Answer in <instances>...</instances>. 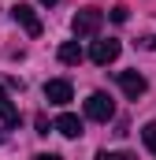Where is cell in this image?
<instances>
[{
  "label": "cell",
  "instance_id": "obj_1",
  "mask_svg": "<svg viewBox=\"0 0 156 160\" xmlns=\"http://www.w3.org/2000/svg\"><path fill=\"white\" fill-rule=\"evenodd\" d=\"M100 26H104V11H100V8H82L75 19H71L75 38H97Z\"/></svg>",
  "mask_w": 156,
  "mask_h": 160
},
{
  "label": "cell",
  "instance_id": "obj_11",
  "mask_svg": "<svg viewBox=\"0 0 156 160\" xmlns=\"http://www.w3.org/2000/svg\"><path fill=\"white\" fill-rule=\"evenodd\" d=\"M126 15H130V8H126V4L112 8V22H126Z\"/></svg>",
  "mask_w": 156,
  "mask_h": 160
},
{
  "label": "cell",
  "instance_id": "obj_14",
  "mask_svg": "<svg viewBox=\"0 0 156 160\" xmlns=\"http://www.w3.org/2000/svg\"><path fill=\"white\" fill-rule=\"evenodd\" d=\"M41 4H45V8H52V4H60V0H41Z\"/></svg>",
  "mask_w": 156,
  "mask_h": 160
},
{
  "label": "cell",
  "instance_id": "obj_4",
  "mask_svg": "<svg viewBox=\"0 0 156 160\" xmlns=\"http://www.w3.org/2000/svg\"><path fill=\"white\" fill-rule=\"evenodd\" d=\"M11 19H15L30 38H37V34H41V19H37V11H34L30 4H15V8H11Z\"/></svg>",
  "mask_w": 156,
  "mask_h": 160
},
{
  "label": "cell",
  "instance_id": "obj_9",
  "mask_svg": "<svg viewBox=\"0 0 156 160\" xmlns=\"http://www.w3.org/2000/svg\"><path fill=\"white\" fill-rule=\"evenodd\" d=\"M56 56H60V63H82V56H85V52H82V45H78V41H63Z\"/></svg>",
  "mask_w": 156,
  "mask_h": 160
},
{
  "label": "cell",
  "instance_id": "obj_6",
  "mask_svg": "<svg viewBox=\"0 0 156 160\" xmlns=\"http://www.w3.org/2000/svg\"><path fill=\"white\" fill-rule=\"evenodd\" d=\"M119 86H123V93H126L130 101H138V97H141V93L149 89V82L141 78L138 71H119Z\"/></svg>",
  "mask_w": 156,
  "mask_h": 160
},
{
  "label": "cell",
  "instance_id": "obj_7",
  "mask_svg": "<svg viewBox=\"0 0 156 160\" xmlns=\"http://www.w3.org/2000/svg\"><path fill=\"white\" fill-rule=\"evenodd\" d=\"M56 130H60L63 138H82V119H78L75 112H63V116L56 119Z\"/></svg>",
  "mask_w": 156,
  "mask_h": 160
},
{
  "label": "cell",
  "instance_id": "obj_12",
  "mask_svg": "<svg viewBox=\"0 0 156 160\" xmlns=\"http://www.w3.org/2000/svg\"><path fill=\"white\" fill-rule=\"evenodd\" d=\"M97 160H134V157H130V153H108V149H104V153H97Z\"/></svg>",
  "mask_w": 156,
  "mask_h": 160
},
{
  "label": "cell",
  "instance_id": "obj_10",
  "mask_svg": "<svg viewBox=\"0 0 156 160\" xmlns=\"http://www.w3.org/2000/svg\"><path fill=\"white\" fill-rule=\"evenodd\" d=\"M141 138H145V145L156 153V123H145V130H141Z\"/></svg>",
  "mask_w": 156,
  "mask_h": 160
},
{
  "label": "cell",
  "instance_id": "obj_5",
  "mask_svg": "<svg viewBox=\"0 0 156 160\" xmlns=\"http://www.w3.org/2000/svg\"><path fill=\"white\" fill-rule=\"evenodd\" d=\"M71 97H75V89H71V82L67 78H52V82H45V101L48 104H71Z\"/></svg>",
  "mask_w": 156,
  "mask_h": 160
},
{
  "label": "cell",
  "instance_id": "obj_13",
  "mask_svg": "<svg viewBox=\"0 0 156 160\" xmlns=\"http://www.w3.org/2000/svg\"><path fill=\"white\" fill-rule=\"evenodd\" d=\"M34 160H63V157H56V153H37Z\"/></svg>",
  "mask_w": 156,
  "mask_h": 160
},
{
  "label": "cell",
  "instance_id": "obj_3",
  "mask_svg": "<svg viewBox=\"0 0 156 160\" xmlns=\"http://www.w3.org/2000/svg\"><path fill=\"white\" fill-rule=\"evenodd\" d=\"M119 45L115 38H108V41H93V48H89V60L97 63V67H108V63H115L119 60Z\"/></svg>",
  "mask_w": 156,
  "mask_h": 160
},
{
  "label": "cell",
  "instance_id": "obj_2",
  "mask_svg": "<svg viewBox=\"0 0 156 160\" xmlns=\"http://www.w3.org/2000/svg\"><path fill=\"white\" fill-rule=\"evenodd\" d=\"M85 116L97 123H108L115 116V104H112V97L108 93H89V101H85Z\"/></svg>",
  "mask_w": 156,
  "mask_h": 160
},
{
  "label": "cell",
  "instance_id": "obj_8",
  "mask_svg": "<svg viewBox=\"0 0 156 160\" xmlns=\"http://www.w3.org/2000/svg\"><path fill=\"white\" fill-rule=\"evenodd\" d=\"M0 119H4V127H15L19 123V108L11 104V97H7L4 86H0Z\"/></svg>",
  "mask_w": 156,
  "mask_h": 160
}]
</instances>
